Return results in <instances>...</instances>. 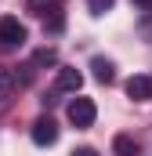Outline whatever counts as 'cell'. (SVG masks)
Segmentation results:
<instances>
[{
    "instance_id": "cell-1",
    "label": "cell",
    "mask_w": 152,
    "mask_h": 156,
    "mask_svg": "<svg viewBox=\"0 0 152 156\" xmlns=\"http://www.w3.org/2000/svg\"><path fill=\"white\" fill-rule=\"evenodd\" d=\"M26 26L18 22V18H11V15H0V47L4 51H15V47H22L26 44Z\"/></svg>"
},
{
    "instance_id": "cell-2",
    "label": "cell",
    "mask_w": 152,
    "mask_h": 156,
    "mask_svg": "<svg viewBox=\"0 0 152 156\" xmlns=\"http://www.w3.org/2000/svg\"><path fill=\"white\" fill-rule=\"evenodd\" d=\"M65 116H69V123H76V127H91L94 116H98V109H94V102H91V98L76 94L73 102H69V109H65Z\"/></svg>"
},
{
    "instance_id": "cell-3",
    "label": "cell",
    "mask_w": 152,
    "mask_h": 156,
    "mask_svg": "<svg viewBox=\"0 0 152 156\" xmlns=\"http://www.w3.org/2000/svg\"><path fill=\"white\" fill-rule=\"evenodd\" d=\"M33 142H36V145H54V142H58V123L51 116H40L36 123H33Z\"/></svg>"
},
{
    "instance_id": "cell-4",
    "label": "cell",
    "mask_w": 152,
    "mask_h": 156,
    "mask_svg": "<svg viewBox=\"0 0 152 156\" xmlns=\"http://www.w3.org/2000/svg\"><path fill=\"white\" fill-rule=\"evenodd\" d=\"M127 94L134 102H149L152 98V76L149 73H134V76L127 80Z\"/></svg>"
},
{
    "instance_id": "cell-5",
    "label": "cell",
    "mask_w": 152,
    "mask_h": 156,
    "mask_svg": "<svg viewBox=\"0 0 152 156\" xmlns=\"http://www.w3.org/2000/svg\"><path fill=\"white\" fill-rule=\"evenodd\" d=\"M80 87H83V73H80V69H69V66H65V69H58V91H80Z\"/></svg>"
},
{
    "instance_id": "cell-6",
    "label": "cell",
    "mask_w": 152,
    "mask_h": 156,
    "mask_svg": "<svg viewBox=\"0 0 152 156\" xmlns=\"http://www.w3.org/2000/svg\"><path fill=\"white\" fill-rule=\"evenodd\" d=\"M91 69H94V80H98V83H112V80H116V69H112L109 58H94Z\"/></svg>"
},
{
    "instance_id": "cell-7",
    "label": "cell",
    "mask_w": 152,
    "mask_h": 156,
    "mask_svg": "<svg viewBox=\"0 0 152 156\" xmlns=\"http://www.w3.org/2000/svg\"><path fill=\"white\" fill-rule=\"evenodd\" d=\"M112 153L116 156H138V142L130 134H116L112 138Z\"/></svg>"
},
{
    "instance_id": "cell-8",
    "label": "cell",
    "mask_w": 152,
    "mask_h": 156,
    "mask_svg": "<svg viewBox=\"0 0 152 156\" xmlns=\"http://www.w3.org/2000/svg\"><path fill=\"white\" fill-rule=\"evenodd\" d=\"M11 98H15V80H11L7 69H0V109H7Z\"/></svg>"
},
{
    "instance_id": "cell-9",
    "label": "cell",
    "mask_w": 152,
    "mask_h": 156,
    "mask_svg": "<svg viewBox=\"0 0 152 156\" xmlns=\"http://www.w3.org/2000/svg\"><path fill=\"white\" fill-rule=\"evenodd\" d=\"M33 66H58V51H54V47H40V51H33Z\"/></svg>"
},
{
    "instance_id": "cell-10",
    "label": "cell",
    "mask_w": 152,
    "mask_h": 156,
    "mask_svg": "<svg viewBox=\"0 0 152 156\" xmlns=\"http://www.w3.org/2000/svg\"><path fill=\"white\" fill-rule=\"evenodd\" d=\"M43 26H47V29H51V33H58V29H62V26H65V18H62V11H58V7H54V11H51V18H43Z\"/></svg>"
},
{
    "instance_id": "cell-11",
    "label": "cell",
    "mask_w": 152,
    "mask_h": 156,
    "mask_svg": "<svg viewBox=\"0 0 152 156\" xmlns=\"http://www.w3.org/2000/svg\"><path fill=\"white\" fill-rule=\"evenodd\" d=\"M116 0H87V7H91V15H105V11H112Z\"/></svg>"
},
{
    "instance_id": "cell-12",
    "label": "cell",
    "mask_w": 152,
    "mask_h": 156,
    "mask_svg": "<svg viewBox=\"0 0 152 156\" xmlns=\"http://www.w3.org/2000/svg\"><path fill=\"white\" fill-rule=\"evenodd\" d=\"M36 11H54V7H62V0H29Z\"/></svg>"
},
{
    "instance_id": "cell-13",
    "label": "cell",
    "mask_w": 152,
    "mask_h": 156,
    "mask_svg": "<svg viewBox=\"0 0 152 156\" xmlns=\"http://www.w3.org/2000/svg\"><path fill=\"white\" fill-rule=\"evenodd\" d=\"M73 156H98V153H94L91 145H80V149H73Z\"/></svg>"
},
{
    "instance_id": "cell-14",
    "label": "cell",
    "mask_w": 152,
    "mask_h": 156,
    "mask_svg": "<svg viewBox=\"0 0 152 156\" xmlns=\"http://www.w3.org/2000/svg\"><path fill=\"white\" fill-rule=\"evenodd\" d=\"M134 4H138V7H152V0H134Z\"/></svg>"
}]
</instances>
